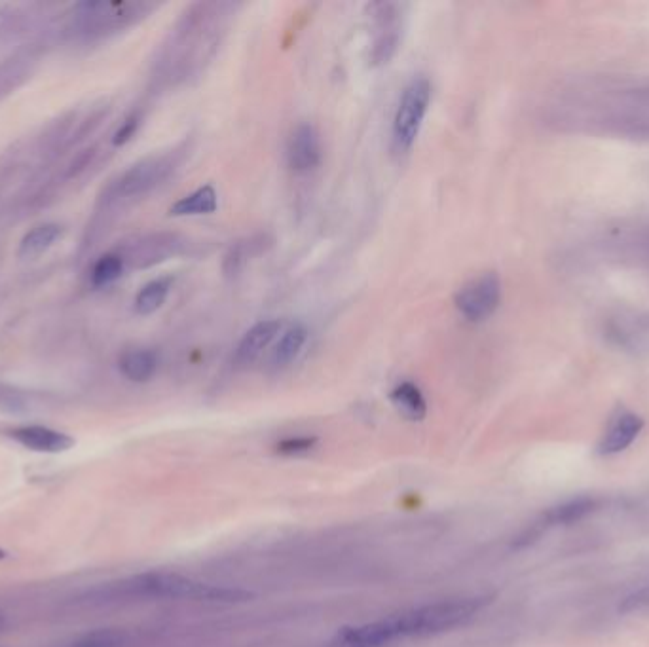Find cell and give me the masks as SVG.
<instances>
[{
    "label": "cell",
    "instance_id": "1",
    "mask_svg": "<svg viewBox=\"0 0 649 647\" xmlns=\"http://www.w3.org/2000/svg\"><path fill=\"white\" fill-rule=\"evenodd\" d=\"M236 2H194L171 29L160 59L158 78L166 84H183L198 78L217 56L228 33Z\"/></svg>",
    "mask_w": 649,
    "mask_h": 647
},
{
    "label": "cell",
    "instance_id": "2",
    "mask_svg": "<svg viewBox=\"0 0 649 647\" xmlns=\"http://www.w3.org/2000/svg\"><path fill=\"white\" fill-rule=\"evenodd\" d=\"M483 606L484 602L481 598L427 604L422 608H414L376 623L344 629L336 636V646L384 647L403 638L439 634L465 625L481 611Z\"/></svg>",
    "mask_w": 649,
    "mask_h": 647
},
{
    "label": "cell",
    "instance_id": "3",
    "mask_svg": "<svg viewBox=\"0 0 649 647\" xmlns=\"http://www.w3.org/2000/svg\"><path fill=\"white\" fill-rule=\"evenodd\" d=\"M112 598H150V600H192L207 604H236L251 598L240 589H224L188 579L179 574L147 572L112 585Z\"/></svg>",
    "mask_w": 649,
    "mask_h": 647
},
{
    "label": "cell",
    "instance_id": "4",
    "mask_svg": "<svg viewBox=\"0 0 649 647\" xmlns=\"http://www.w3.org/2000/svg\"><path fill=\"white\" fill-rule=\"evenodd\" d=\"M431 105V82L426 76H414L401 93L397 111L393 116V148L399 154H407L414 147L424 126Z\"/></svg>",
    "mask_w": 649,
    "mask_h": 647
},
{
    "label": "cell",
    "instance_id": "5",
    "mask_svg": "<svg viewBox=\"0 0 649 647\" xmlns=\"http://www.w3.org/2000/svg\"><path fill=\"white\" fill-rule=\"evenodd\" d=\"M186 148H175L167 154L150 156L135 166H131L112 186L114 200H133L152 192L154 188L166 183L167 179L181 167L185 160Z\"/></svg>",
    "mask_w": 649,
    "mask_h": 647
},
{
    "label": "cell",
    "instance_id": "6",
    "mask_svg": "<svg viewBox=\"0 0 649 647\" xmlns=\"http://www.w3.org/2000/svg\"><path fill=\"white\" fill-rule=\"evenodd\" d=\"M156 8L149 2H84L78 6V25L84 35H109L130 27Z\"/></svg>",
    "mask_w": 649,
    "mask_h": 647
},
{
    "label": "cell",
    "instance_id": "7",
    "mask_svg": "<svg viewBox=\"0 0 649 647\" xmlns=\"http://www.w3.org/2000/svg\"><path fill=\"white\" fill-rule=\"evenodd\" d=\"M369 10L374 25L371 65L382 67L390 63L401 46L405 6L399 2H372Z\"/></svg>",
    "mask_w": 649,
    "mask_h": 647
},
{
    "label": "cell",
    "instance_id": "8",
    "mask_svg": "<svg viewBox=\"0 0 649 647\" xmlns=\"http://www.w3.org/2000/svg\"><path fill=\"white\" fill-rule=\"evenodd\" d=\"M501 302V281L496 272H486L467 281L454 296L456 310L471 323H483L498 310Z\"/></svg>",
    "mask_w": 649,
    "mask_h": 647
},
{
    "label": "cell",
    "instance_id": "9",
    "mask_svg": "<svg viewBox=\"0 0 649 647\" xmlns=\"http://www.w3.org/2000/svg\"><path fill=\"white\" fill-rule=\"evenodd\" d=\"M183 245L185 241L177 234H164V232L149 234L131 241L130 245H126V249L120 253V257L124 259L126 266L149 268L179 255Z\"/></svg>",
    "mask_w": 649,
    "mask_h": 647
},
{
    "label": "cell",
    "instance_id": "10",
    "mask_svg": "<svg viewBox=\"0 0 649 647\" xmlns=\"http://www.w3.org/2000/svg\"><path fill=\"white\" fill-rule=\"evenodd\" d=\"M323 148L319 133L312 124H298L289 137L287 162L295 173H310L321 164Z\"/></svg>",
    "mask_w": 649,
    "mask_h": 647
},
{
    "label": "cell",
    "instance_id": "11",
    "mask_svg": "<svg viewBox=\"0 0 649 647\" xmlns=\"http://www.w3.org/2000/svg\"><path fill=\"white\" fill-rule=\"evenodd\" d=\"M642 429H644V420L638 414L625 408L617 410L598 443V454L615 456L619 452H625L638 439Z\"/></svg>",
    "mask_w": 649,
    "mask_h": 647
},
{
    "label": "cell",
    "instance_id": "12",
    "mask_svg": "<svg viewBox=\"0 0 649 647\" xmlns=\"http://www.w3.org/2000/svg\"><path fill=\"white\" fill-rule=\"evenodd\" d=\"M16 443L40 454H63L75 446V439L52 427L23 426L8 433Z\"/></svg>",
    "mask_w": 649,
    "mask_h": 647
},
{
    "label": "cell",
    "instance_id": "13",
    "mask_svg": "<svg viewBox=\"0 0 649 647\" xmlns=\"http://www.w3.org/2000/svg\"><path fill=\"white\" fill-rule=\"evenodd\" d=\"M281 329H283V325L278 319H266V321H260L257 325H253L247 333L243 334V338L234 352L236 365L247 367V365L255 363L260 355L274 344Z\"/></svg>",
    "mask_w": 649,
    "mask_h": 647
},
{
    "label": "cell",
    "instance_id": "14",
    "mask_svg": "<svg viewBox=\"0 0 649 647\" xmlns=\"http://www.w3.org/2000/svg\"><path fill=\"white\" fill-rule=\"evenodd\" d=\"M272 245V241L268 240L266 234H257L245 240L236 241L228 253L224 255L223 272L228 278H236L245 264L255 257H259L260 253H264L268 247Z\"/></svg>",
    "mask_w": 649,
    "mask_h": 647
},
{
    "label": "cell",
    "instance_id": "15",
    "mask_svg": "<svg viewBox=\"0 0 649 647\" xmlns=\"http://www.w3.org/2000/svg\"><path fill=\"white\" fill-rule=\"evenodd\" d=\"M219 207L217 190L211 185L200 186L194 192L186 194L179 202L169 207V215L173 217H196V215H211Z\"/></svg>",
    "mask_w": 649,
    "mask_h": 647
},
{
    "label": "cell",
    "instance_id": "16",
    "mask_svg": "<svg viewBox=\"0 0 649 647\" xmlns=\"http://www.w3.org/2000/svg\"><path fill=\"white\" fill-rule=\"evenodd\" d=\"M120 372L135 384L149 382L150 378L158 370V355L152 350L137 348V350H128L120 357Z\"/></svg>",
    "mask_w": 649,
    "mask_h": 647
},
{
    "label": "cell",
    "instance_id": "17",
    "mask_svg": "<svg viewBox=\"0 0 649 647\" xmlns=\"http://www.w3.org/2000/svg\"><path fill=\"white\" fill-rule=\"evenodd\" d=\"M306 340H308V329H306V325H302V323L289 325L283 331V334H281V338H279L278 344L274 348L272 365L276 369L289 367L293 361H297V357L302 352Z\"/></svg>",
    "mask_w": 649,
    "mask_h": 647
},
{
    "label": "cell",
    "instance_id": "18",
    "mask_svg": "<svg viewBox=\"0 0 649 647\" xmlns=\"http://www.w3.org/2000/svg\"><path fill=\"white\" fill-rule=\"evenodd\" d=\"M391 403L397 408L408 420H424L427 414V401L422 393L412 382H401L395 388L391 389Z\"/></svg>",
    "mask_w": 649,
    "mask_h": 647
},
{
    "label": "cell",
    "instance_id": "19",
    "mask_svg": "<svg viewBox=\"0 0 649 647\" xmlns=\"http://www.w3.org/2000/svg\"><path fill=\"white\" fill-rule=\"evenodd\" d=\"M171 285H173V279L171 278H158L147 283L135 298L137 314L150 315L158 312L166 302L167 295L171 291Z\"/></svg>",
    "mask_w": 649,
    "mask_h": 647
},
{
    "label": "cell",
    "instance_id": "20",
    "mask_svg": "<svg viewBox=\"0 0 649 647\" xmlns=\"http://www.w3.org/2000/svg\"><path fill=\"white\" fill-rule=\"evenodd\" d=\"M59 236H61V226L52 224V222L50 224H40L23 238L21 247H19V255L25 257V259L38 257L40 253L50 249Z\"/></svg>",
    "mask_w": 649,
    "mask_h": 647
},
{
    "label": "cell",
    "instance_id": "21",
    "mask_svg": "<svg viewBox=\"0 0 649 647\" xmlns=\"http://www.w3.org/2000/svg\"><path fill=\"white\" fill-rule=\"evenodd\" d=\"M126 262L120 257V253H109L95 262L92 270V283L95 287L111 285L116 279L124 274Z\"/></svg>",
    "mask_w": 649,
    "mask_h": 647
},
{
    "label": "cell",
    "instance_id": "22",
    "mask_svg": "<svg viewBox=\"0 0 649 647\" xmlns=\"http://www.w3.org/2000/svg\"><path fill=\"white\" fill-rule=\"evenodd\" d=\"M126 642L124 632L116 629H99L78 636L69 647H122Z\"/></svg>",
    "mask_w": 649,
    "mask_h": 647
},
{
    "label": "cell",
    "instance_id": "23",
    "mask_svg": "<svg viewBox=\"0 0 649 647\" xmlns=\"http://www.w3.org/2000/svg\"><path fill=\"white\" fill-rule=\"evenodd\" d=\"M593 507V500H575L572 503H564L560 505L557 509L549 511L547 515V522L549 524H564V522H570V520H577L579 517H583L585 513H589Z\"/></svg>",
    "mask_w": 649,
    "mask_h": 647
},
{
    "label": "cell",
    "instance_id": "24",
    "mask_svg": "<svg viewBox=\"0 0 649 647\" xmlns=\"http://www.w3.org/2000/svg\"><path fill=\"white\" fill-rule=\"evenodd\" d=\"M316 444V437H289L278 444V452L285 456H300L314 450Z\"/></svg>",
    "mask_w": 649,
    "mask_h": 647
},
{
    "label": "cell",
    "instance_id": "25",
    "mask_svg": "<svg viewBox=\"0 0 649 647\" xmlns=\"http://www.w3.org/2000/svg\"><path fill=\"white\" fill-rule=\"evenodd\" d=\"M646 608H649V585L640 591L632 592L631 596H627L619 606V610L623 611L646 610Z\"/></svg>",
    "mask_w": 649,
    "mask_h": 647
},
{
    "label": "cell",
    "instance_id": "26",
    "mask_svg": "<svg viewBox=\"0 0 649 647\" xmlns=\"http://www.w3.org/2000/svg\"><path fill=\"white\" fill-rule=\"evenodd\" d=\"M139 120H141L139 114H133V116H130V118L120 126V130L116 131V135H114V145H124V143H128L131 137L135 135L137 128H139Z\"/></svg>",
    "mask_w": 649,
    "mask_h": 647
},
{
    "label": "cell",
    "instance_id": "27",
    "mask_svg": "<svg viewBox=\"0 0 649 647\" xmlns=\"http://www.w3.org/2000/svg\"><path fill=\"white\" fill-rule=\"evenodd\" d=\"M0 625H2V617H0Z\"/></svg>",
    "mask_w": 649,
    "mask_h": 647
}]
</instances>
